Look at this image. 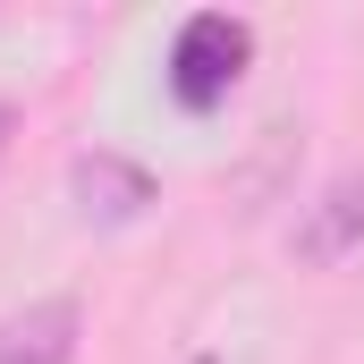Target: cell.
I'll return each instance as SVG.
<instances>
[{
    "label": "cell",
    "mask_w": 364,
    "mask_h": 364,
    "mask_svg": "<svg viewBox=\"0 0 364 364\" xmlns=\"http://www.w3.org/2000/svg\"><path fill=\"white\" fill-rule=\"evenodd\" d=\"M255 68V26L246 17H229V9H195L178 26V43H170V93H178V110H220L237 77Z\"/></svg>",
    "instance_id": "1"
},
{
    "label": "cell",
    "mask_w": 364,
    "mask_h": 364,
    "mask_svg": "<svg viewBox=\"0 0 364 364\" xmlns=\"http://www.w3.org/2000/svg\"><path fill=\"white\" fill-rule=\"evenodd\" d=\"M68 186H77V212L102 220V229H127V220H144V212L161 203L153 170H144V161H127V153H77Z\"/></svg>",
    "instance_id": "2"
},
{
    "label": "cell",
    "mask_w": 364,
    "mask_h": 364,
    "mask_svg": "<svg viewBox=\"0 0 364 364\" xmlns=\"http://www.w3.org/2000/svg\"><path fill=\"white\" fill-rule=\"evenodd\" d=\"M356 246H364V161L339 170V178L305 203V220H296V255L305 263H348Z\"/></svg>",
    "instance_id": "3"
},
{
    "label": "cell",
    "mask_w": 364,
    "mask_h": 364,
    "mask_svg": "<svg viewBox=\"0 0 364 364\" xmlns=\"http://www.w3.org/2000/svg\"><path fill=\"white\" fill-rule=\"evenodd\" d=\"M77 331H85L77 296H43L0 322V364H77Z\"/></svg>",
    "instance_id": "4"
},
{
    "label": "cell",
    "mask_w": 364,
    "mask_h": 364,
    "mask_svg": "<svg viewBox=\"0 0 364 364\" xmlns=\"http://www.w3.org/2000/svg\"><path fill=\"white\" fill-rule=\"evenodd\" d=\"M9 127H17V110H9V102H0V153H9Z\"/></svg>",
    "instance_id": "5"
}]
</instances>
